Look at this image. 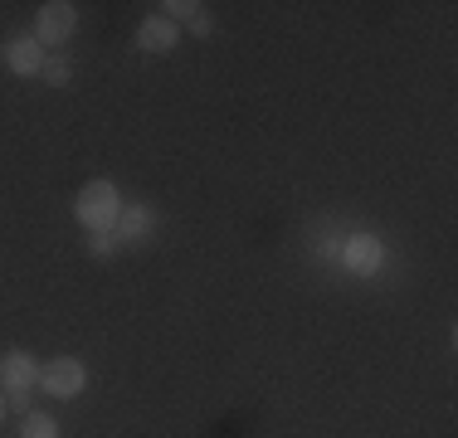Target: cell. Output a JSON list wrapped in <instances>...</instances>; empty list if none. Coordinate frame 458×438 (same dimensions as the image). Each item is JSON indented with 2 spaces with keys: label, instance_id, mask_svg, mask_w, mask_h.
Returning a JSON list of instances; mask_svg holds the SVG:
<instances>
[{
  "label": "cell",
  "instance_id": "5bb4252c",
  "mask_svg": "<svg viewBox=\"0 0 458 438\" xmlns=\"http://www.w3.org/2000/svg\"><path fill=\"white\" fill-rule=\"evenodd\" d=\"M0 419H5V400H0Z\"/></svg>",
  "mask_w": 458,
  "mask_h": 438
},
{
  "label": "cell",
  "instance_id": "ba28073f",
  "mask_svg": "<svg viewBox=\"0 0 458 438\" xmlns=\"http://www.w3.org/2000/svg\"><path fill=\"white\" fill-rule=\"evenodd\" d=\"M151 224H157V215L141 210V205H123V215H117V244H137V239L151 234Z\"/></svg>",
  "mask_w": 458,
  "mask_h": 438
},
{
  "label": "cell",
  "instance_id": "277c9868",
  "mask_svg": "<svg viewBox=\"0 0 458 438\" xmlns=\"http://www.w3.org/2000/svg\"><path fill=\"white\" fill-rule=\"evenodd\" d=\"M69 35H73V5L69 0H49L35 20V39L39 44H64Z\"/></svg>",
  "mask_w": 458,
  "mask_h": 438
},
{
  "label": "cell",
  "instance_id": "6da1fadb",
  "mask_svg": "<svg viewBox=\"0 0 458 438\" xmlns=\"http://www.w3.org/2000/svg\"><path fill=\"white\" fill-rule=\"evenodd\" d=\"M73 215H79L93 234H98V229H113L117 215H123V195H117L113 181H93V185H83V190H79Z\"/></svg>",
  "mask_w": 458,
  "mask_h": 438
},
{
  "label": "cell",
  "instance_id": "7c38bea8",
  "mask_svg": "<svg viewBox=\"0 0 458 438\" xmlns=\"http://www.w3.org/2000/svg\"><path fill=\"white\" fill-rule=\"evenodd\" d=\"M113 248H117V234H113V229H98V234H93V254L107 258Z\"/></svg>",
  "mask_w": 458,
  "mask_h": 438
},
{
  "label": "cell",
  "instance_id": "9c48e42d",
  "mask_svg": "<svg viewBox=\"0 0 458 438\" xmlns=\"http://www.w3.org/2000/svg\"><path fill=\"white\" fill-rule=\"evenodd\" d=\"M20 438H59V424L49 419V414H25V429Z\"/></svg>",
  "mask_w": 458,
  "mask_h": 438
},
{
  "label": "cell",
  "instance_id": "8992f818",
  "mask_svg": "<svg viewBox=\"0 0 458 438\" xmlns=\"http://www.w3.org/2000/svg\"><path fill=\"white\" fill-rule=\"evenodd\" d=\"M5 69L20 73V79H30V73L45 69V49H39V39L35 35H30V39H10L5 44Z\"/></svg>",
  "mask_w": 458,
  "mask_h": 438
},
{
  "label": "cell",
  "instance_id": "3957f363",
  "mask_svg": "<svg viewBox=\"0 0 458 438\" xmlns=\"http://www.w3.org/2000/svg\"><path fill=\"white\" fill-rule=\"evenodd\" d=\"M0 385L15 390V394L39 385V360L30 356V350H5V356H0Z\"/></svg>",
  "mask_w": 458,
  "mask_h": 438
},
{
  "label": "cell",
  "instance_id": "8fae6325",
  "mask_svg": "<svg viewBox=\"0 0 458 438\" xmlns=\"http://www.w3.org/2000/svg\"><path fill=\"white\" fill-rule=\"evenodd\" d=\"M161 10H171L166 20H171V25H176V20H195V15H200V10H205V5H191V0H171V5H161Z\"/></svg>",
  "mask_w": 458,
  "mask_h": 438
},
{
  "label": "cell",
  "instance_id": "5b68a950",
  "mask_svg": "<svg viewBox=\"0 0 458 438\" xmlns=\"http://www.w3.org/2000/svg\"><path fill=\"white\" fill-rule=\"evenodd\" d=\"M342 263L352 273H361V278H370V273L386 263V248H380V239H370V234H352L342 244Z\"/></svg>",
  "mask_w": 458,
  "mask_h": 438
},
{
  "label": "cell",
  "instance_id": "30bf717a",
  "mask_svg": "<svg viewBox=\"0 0 458 438\" xmlns=\"http://www.w3.org/2000/svg\"><path fill=\"white\" fill-rule=\"evenodd\" d=\"M39 73H45V83H54V88H59V83H69L73 63H69V59H45V69H39Z\"/></svg>",
  "mask_w": 458,
  "mask_h": 438
},
{
  "label": "cell",
  "instance_id": "7a4b0ae2",
  "mask_svg": "<svg viewBox=\"0 0 458 438\" xmlns=\"http://www.w3.org/2000/svg\"><path fill=\"white\" fill-rule=\"evenodd\" d=\"M39 385L49 394H59V400H69V394H79L89 385V370H83V360L59 356V360H49V366H39Z\"/></svg>",
  "mask_w": 458,
  "mask_h": 438
},
{
  "label": "cell",
  "instance_id": "52a82bcc",
  "mask_svg": "<svg viewBox=\"0 0 458 438\" xmlns=\"http://www.w3.org/2000/svg\"><path fill=\"white\" fill-rule=\"evenodd\" d=\"M176 35H181V29L171 25L166 15H151V20H141L137 44H141L147 54H171V49H176Z\"/></svg>",
  "mask_w": 458,
  "mask_h": 438
},
{
  "label": "cell",
  "instance_id": "4fadbf2b",
  "mask_svg": "<svg viewBox=\"0 0 458 438\" xmlns=\"http://www.w3.org/2000/svg\"><path fill=\"white\" fill-rule=\"evenodd\" d=\"M191 29H195V35H210V15H205V10H200V15L191 20Z\"/></svg>",
  "mask_w": 458,
  "mask_h": 438
}]
</instances>
